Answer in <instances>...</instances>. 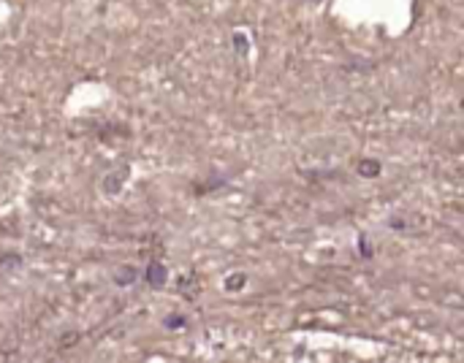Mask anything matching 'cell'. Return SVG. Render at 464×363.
<instances>
[]
</instances>
